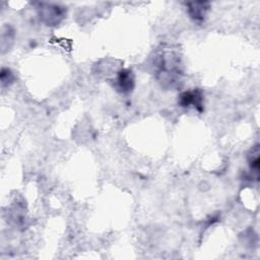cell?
<instances>
[{
  "instance_id": "1",
  "label": "cell",
  "mask_w": 260,
  "mask_h": 260,
  "mask_svg": "<svg viewBox=\"0 0 260 260\" xmlns=\"http://www.w3.org/2000/svg\"><path fill=\"white\" fill-rule=\"evenodd\" d=\"M156 64V73L159 82L165 86L173 87L178 81L180 82L181 70L179 65V59L174 53L166 52L158 56Z\"/></svg>"
},
{
  "instance_id": "2",
  "label": "cell",
  "mask_w": 260,
  "mask_h": 260,
  "mask_svg": "<svg viewBox=\"0 0 260 260\" xmlns=\"http://www.w3.org/2000/svg\"><path fill=\"white\" fill-rule=\"evenodd\" d=\"M38 13L40 19L48 26L58 25L66 16V7L54 3H39Z\"/></svg>"
},
{
  "instance_id": "3",
  "label": "cell",
  "mask_w": 260,
  "mask_h": 260,
  "mask_svg": "<svg viewBox=\"0 0 260 260\" xmlns=\"http://www.w3.org/2000/svg\"><path fill=\"white\" fill-rule=\"evenodd\" d=\"M179 106L182 108H194L198 112L203 111V93L200 89H192L183 91L179 95Z\"/></svg>"
},
{
  "instance_id": "4",
  "label": "cell",
  "mask_w": 260,
  "mask_h": 260,
  "mask_svg": "<svg viewBox=\"0 0 260 260\" xmlns=\"http://www.w3.org/2000/svg\"><path fill=\"white\" fill-rule=\"evenodd\" d=\"M135 85V76L131 69H121L115 80L116 89L124 94L132 92Z\"/></svg>"
},
{
  "instance_id": "5",
  "label": "cell",
  "mask_w": 260,
  "mask_h": 260,
  "mask_svg": "<svg viewBox=\"0 0 260 260\" xmlns=\"http://www.w3.org/2000/svg\"><path fill=\"white\" fill-rule=\"evenodd\" d=\"M187 12L194 22L201 23L204 21L209 9L210 3L207 1H193L186 3Z\"/></svg>"
},
{
  "instance_id": "6",
  "label": "cell",
  "mask_w": 260,
  "mask_h": 260,
  "mask_svg": "<svg viewBox=\"0 0 260 260\" xmlns=\"http://www.w3.org/2000/svg\"><path fill=\"white\" fill-rule=\"evenodd\" d=\"M259 161H260V157H259V146L258 144L253 146L250 150V152L248 153V164H249V168L252 172V176H255L256 180H258L259 177Z\"/></svg>"
},
{
  "instance_id": "7",
  "label": "cell",
  "mask_w": 260,
  "mask_h": 260,
  "mask_svg": "<svg viewBox=\"0 0 260 260\" xmlns=\"http://www.w3.org/2000/svg\"><path fill=\"white\" fill-rule=\"evenodd\" d=\"M14 81V75L8 68H2L1 70V84L2 87L9 86Z\"/></svg>"
}]
</instances>
